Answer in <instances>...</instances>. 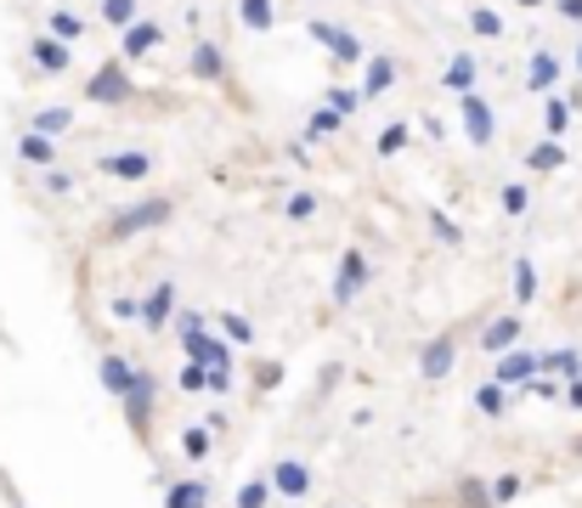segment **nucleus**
I'll list each match as a JSON object with an SVG mask.
<instances>
[{
    "label": "nucleus",
    "instance_id": "6e6552de",
    "mask_svg": "<svg viewBox=\"0 0 582 508\" xmlns=\"http://www.w3.org/2000/svg\"><path fill=\"white\" fill-rule=\"evenodd\" d=\"M453 108H458V125H464V141H469V147H493V136H498V108H493L487 91L453 96Z\"/></svg>",
    "mask_w": 582,
    "mask_h": 508
},
{
    "label": "nucleus",
    "instance_id": "7ed1b4c3",
    "mask_svg": "<svg viewBox=\"0 0 582 508\" xmlns=\"http://www.w3.org/2000/svg\"><path fill=\"white\" fill-rule=\"evenodd\" d=\"M136 96H141V91H136L125 57H103V63L85 74V91H80V102H96V108H130Z\"/></svg>",
    "mask_w": 582,
    "mask_h": 508
},
{
    "label": "nucleus",
    "instance_id": "393cba45",
    "mask_svg": "<svg viewBox=\"0 0 582 508\" xmlns=\"http://www.w3.org/2000/svg\"><path fill=\"white\" fill-rule=\"evenodd\" d=\"M18 159H23L29 170H57V165H63V147H57L52 136H40V130H23V136H18Z\"/></svg>",
    "mask_w": 582,
    "mask_h": 508
},
{
    "label": "nucleus",
    "instance_id": "5fc2aeb1",
    "mask_svg": "<svg viewBox=\"0 0 582 508\" xmlns=\"http://www.w3.org/2000/svg\"><path fill=\"white\" fill-rule=\"evenodd\" d=\"M571 457H576V464H582V435H576V441H571Z\"/></svg>",
    "mask_w": 582,
    "mask_h": 508
},
{
    "label": "nucleus",
    "instance_id": "c756f323",
    "mask_svg": "<svg viewBox=\"0 0 582 508\" xmlns=\"http://www.w3.org/2000/svg\"><path fill=\"white\" fill-rule=\"evenodd\" d=\"M176 446H181L187 464H210L215 435H210V424H204V419H187V424H181V435H176Z\"/></svg>",
    "mask_w": 582,
    "mask_h": 508
},
{
    "label": "nucleus",
    "instance_id": "c03bdc74",
    "mask_svg": "<svg viewBox=\"0 0 582 508\" xmlns=\"http://www.w3.org/2000/svg\"><path fill=\"white\" fill-rule=\"evenodd\" d=\"M108 311H114L119 322H141V294H114Z\"/></svg>",
    "mask_w": 582,
    "mask_h": 508
},
{
    "label": "nucleus",
    "instance_id": "6e6d98bb",
    "mask_svg": "<svg viewBox=\"0 0 582 508\" xmlns=\"http://www.w3.org/2000/svg\"><path fill=\"white\" fill-rule=\"evenodd\" d=\"M322 508H346V502H322Z\"/></svg>",
    "mask_w": 582,
    "mask_h": 508
},
{
    "label": "nucleus",
    "instance_id": "bb28decb",
    "mask_svg": "<svg viewBox=\"0 0 582 508\" xmlns=\"http://www.w3.org/2000/svg\"><path fill=\"white\" fill-rule=\"evenodd\" d=\"M277 210H283V221H288V226H306V221H317V215H322V192H317V187H288Z\"/></svg>",
    "mask_w": 582,
    "mask_h": 508
},
{
    "label": "nucleus",
    "instance_id": "39448f33",
    "mask_svg": "<svg viewBox=\"0 0 582 508\" xmlns=\"http://www.w3.org/2000/svg\"><path fill=\"white\" fill-rule=\"evenodd\" d=\"M368 283H373V261H368V248H339V266H334V288H328V299H334V311H351V305L368 294Z\"/></svg>",
    "mask_w": 582,
    "mask_h": 508
},
{
    "label": "nucleus",
    "instance_id": "aec40b11",
    "mask_svg": "<svg viewBox=\"0 0 582 508\" xmlns=\"http://www.w3.org/2000/svg\"><path fill=\"white\" fill-rule=\"evenodd\" d=\"M159 45H165V23H159V18H141V23H130V29L119 34V57H125V63H141V57H154Z\"/></svg>",
    "mask_w": 582,
    "mask_h": 508
},
{
    "label": "nucleus",
    "instance_id": "4c0bfd02",
    "mask_svg": "<svg viewBox=\"0 0 582 508\" xmlns=\"http://www.w3.org/2000/svg\"><path fill=\"white\" fill-rule=\"evenodd\" d=\"M498 210H504V221H520L531 210V181H504L498 187Z\"/></svg>",
    "mask_w": 582,
    "mask_h": 508
},
{
    "label": "nucleus",
    "instance_id": "2f4dec72",
    "mask_svg": "<svg viewBox=\"0 0 582 508\" xmlns=\"http://www.w3.org/2000/svg\"><path fill=\"white\" fill-rule=\"evenodd\" d=\"M543 136H554V141H565L571 136V119H576V108H571V96L565 91H554V96H543Z\"/></svg>",
    "mask_w": 582,
    "mask_h": 508
},
{
    "label": "nucleus",
    "instance_id": "c85d7f7f",
    "mask_svg": "<svg viewBox=\"0 0 582 508\" xmlns=\"http://www.w3.org/2000/svg\"><path fill=\"white\" fill-rule=\"evenodd\" d=\"M96 23H103V29H114V34H125L130 23H141V18H148V7H141V0H96Z\"/></svg>",
    "mask_w": 582,
    "mask_h": 508
},
{
    "label": "nucleus",
    "instance_id": "864d4df0",
    "mask_svg": "<svg viewBox=\"0 0 582 508\" xmlns=\"http://www.w3.org/2000/svg\"><path fill=\"white\" fill-rule=\"evenodd\" d=\"M515 7H520V12H538V7H549V0H515Z\"/></svg>",
    "mask_w": 582,
    "mask_h": 508
},
{
    "label": "nucleus",
    "instance_id": "20e7f679",
    "mask_svg": "<svg viewBox=\"0 0 582 508\" xmlns=\"http://www.w3.org/2000/svg\"><path fill=\"white\" fill-rule=\"evenodd\" d=\"M159 373L154 368H136V379H130V390H125V401H119V413H125V424H130V435L141 441V446H154V419H159Z\"/></svg>",
    "mask_w": 582,
    "mask_h": 508
},
{
    "label": "nucleus",
    "instance_id": "2eb2a0df",
    "mask_svg": "<svg viewBox=\"0 0 582 508\" xmlns=\"http://www.w3.org/2000/svg\"><path fill=\"white\" fill-rule=\"evenodd\" d=\"M402 80V63H396V51H368V63H362V102H379V96H391Z\"/></svg>",
    "mask_w": 582,
    "mask_h": 508
},
{
    "label": "nucleus",
    "instance_id": "423d86ee",
    "mask_svg": "<svg viewBox=\"0 0 582 508\" xmlns=\"http://www.w3.org/2000/svg\"><path fill=\"white\" fill-rule=\"evenodd\" d=\"M159 159L148 147H114V152H96V176H108L119 187H141V181H154Z\"/></svg>",
    "mask_w": 582,
    "mask_h": 508
},
{
    "label": "nucleus",
    "instance_id": "3c124183",
    "mask_svg": "<svg viewBox=\"0 0 582 508\" xmlns=\"http://www.w3.org/2000/svg\"><path fill=\"white\" fill-rule=\"evenodd\" d=\"M560 401H565V406H571V413H582V379H571V384H565V395H560Z\"/></svg>",
    "mask_w": 582,
    "mask_h": 508
},
{
    "label": "nucleus",
    "instance_id": "4be33fe9",
    "mask_svg": "<svg viewBox=\"0 0 582 508\" xmlns=\"http://www.w3.org/2000/svg\"><path fill=\"white\" fill-rule=\"evenodd\" d=\"M469 401H475V413H480V419H487V424H504V419L515 413V390H504L498 379H480Z\"/></svg>",
    "mask_w": 582,
    "mask_h": 508
},
{
    "label": "nucleus",
    "instance_id": "412c9836",
    "mask_svg": "<svg viewBox=\"0 0 582 508\" xmlns=\"http://www.w3.org/2000/svg\"><path fill=\"white\" fill-rule=\"evenodd\" d=\"M538 294H543L538 261H531V254H515V261H509V299H515V311H526V305H538Z\"/></svg>",
    "mask_w": 582,
    "mask_h": 508
},
{
    "label": "nucleus",
    "instance_id": "9d476101",
    "mask_svg": "<svg viewBox=\"0 0 582 508\" xmlns=\"http://www.w3.org/2000/svg\"><path fill=\"white\" fill-rule=\"evenodd\" d=\"M266 480H272V491H277V502H306L311 497V464L300 452H283V457H272L266 464Z\"/></svg>",
    "mask_w": 582,
    "mask_h": 508
},
{
    "label": "nucleus",
    "instance_id": "f03ea898",
    "mask_svg": "<svg viewBox=\"0 0 582 508\" xmlns=\"http://www.w3.org/2000/svg\"><path fill=\"white\" fill-rule=\"evenodd\" d=\"M469 328H480V322L469 317V322H447L442 334H430V339L413 350V373H419L424 384H447V379L458 373V356H464V345L475 339Z\"/></svg>",
    "mask_w": 582,
    "mask_h": 508
},
{
    "label": "nucleus",
    "instance_id": "0eeeda50",
    "mask_svg": "<svg viewBox=\"0 0 582 508\" xmlns=\"http://www.w3.org/2000/svg\"><path fill=\"white\" fill-rule=\"evenodd\" d=\"M526 345V311H493V317H480L475 328V350L480 356H504V350H520Z\"/></svg>",
    "mask_w": 582,
    "mask_h": 508
},
{
    "label": "nucleus",
    "instance_id": "7c9ffc66",
    "mask_svg": "<svg viewBox=\"0 0 582 508\" xmlns=\"http://www.w3.org/2000/svg\"><path fill=\"white\" fill-rule=\"evenodd\" d=\"M232 18L244 23L250 34H272L283 12H277V0H237V7H232Z\"/></svg>",
    "mask_w": 582,
    "mask_h": 508
},
{
    "label": "nucleus",
    "instance_id": "f704fd0d",
    "mask_svg": "<svg viewBox=\"0 0 582 508\" xmlns=\"http://www.w3.org/2000/svg\"><path fill=\"white\" fill-rule=\"evenodd\" d=\"M232 508H277V491H272L266 469H261V475H250L244 486L232 491Z\"/></svg>",
    "mask_w": 582,
    "mask_h": 508
},
{
    "label": "nucleus",
    "instance_id": "9b49d317",
    "mask_svg": "<svg viewBox=\"0 0 582 508\" xmlns=\"http://www.w3.org/2000/svg\"><path fill=\"white\" fill-rule=\"evenodd\" d=\"M187 80L192 85H232V57H226L215 40L199 34V40L187 45Z\"/></svg>",
    "mask_w": 582,
    "mask_h": 508
},
{
    "label": "nucleus",
    "instance_id": "a18cd8bd",
    "mask_svg": "<svg viewBox=\"0 0 582 508\" xmlns=\"http://www.w3.org/2000/svg\"><path fill=\"white\" fill-rule=\"evenodd\" d=\"M232 390H237V368H210V395L226 401Z\"/></svg>",
    "mask_w": 582,
    "mask_h": 508
},
{
    "label": "nucleus",
    "instance_id": "f8f14e48",
    "mask_svg": "<svg viewBox=\"0 0 582 508\" xmlns=\"http://www.w3.org/2000/svg\"><path fill=\"white\" fill-rule=\"evenodd\" d=\"M487 379H498L504 390H531V379H543V350H504V356H493V373Z\"/></svg>",
    "mask_w": 582,
    "mask_h": 508
},
{
    "label": "nucleus",
    "instance_id": "4468645a",
    "mask_svg": "<svg viewBox=\"0 0 582 508\" xmlns=\"http://www.w3.org/2000/svg\"><path fill=\"white\" fill-rule=\"evenodd\" d=\"M560 80H565V57H560L554 45H538V51L526 57V91H531V96H554Z\"/></svg>",
    "mask_w": 582,
    "mask_h": 508
},
{
    "label": "nucleus",
    "instance_id": "4d7b16f0",
    "mask_svg": "<svg viewBox=\"0 0 582 508\" xmlns=\"http://www.w3.org/2000/svg\"><path fill=\"white\" fill-rule=\"evenodd\" d=\"M12 508H18V502H12Z\"/></svg>",
    "mask_w": 582,
    "mask_h": 508
},
{
    "label": "nucleus",
    "instance_id": "6ab92c4d",
    "mask_svg": "<svg viewBox=\"0 0 582 508\" xmlns=\"http://www.w3.org/2000/svg\"><path fill=\"white\" fill-rule=\"evenodd\" d=\"M435 80H442L447 96H469V91H480V57H475V51H453Z\"/></svg>",
    "mask_w": 582,
    "mask_h": 508
},
{
    "label": "nucleus",
    "instance_id": "09e8293b",
    "mask_svg": "<svg viewBox=\"0 0 582 508\" xmlns=\"http://www.w3.org/2000/svg\"><path fill=\"white\" fill-rule=\"evenodd\" d=\"M531 395H538V401H560L565 390H560V379H531Z\"/></svg>",
    "mask_w": 582,
    "mask_h": 508
},
{
    "label": "nucleus",
    "instance_id": "5701e85b",
    "mask_svg": "<svg viewBox=\"0 0 582 508\" xmlns=\"http://www.w3.org/2000/svg\"><path fill=\"white\" fill-rule=\"evenodd\" d=\"M74 125H80V108H74V102H52V108H34L23 130H40V136H52V141H63V136H68Z\"/></svg>",
    "mask_w": 582,
    "mask_h": 508
},
{
    "label": "nucleus",
    "instance_id": "e433bc0d",
    "mask_svg": "<svg viewBox=\"0 0 582 508\" xmlns=\"http://www.w3.org/2000/svg\"><path fill=\"white\" fill-rule=\"evenodd\" d=\"M339 130H346V119H339V114L328 108V102H317V108L306 114V136H300V141H311V147H317V141L339 136Z\"/></svg>",
    "mask_w": 582,
    "mask_h": 508
},
{
    "label": "nucleus",
    "instance_id": "f3484780",
    "mask_svg": "<svg viewBox=\"0 0 582 508\" xmlns=\"http://www.w3.org/2000/svg\"><path fill=\"white\" fill-rule=\"evenodd\" d=\"M136 368H141V362H130L125 350H103V356H96V384H103V395H108V401H125Z\"/></svg>",
    "mask_w": 582,
    "mask_h": 508
},
{
    "label": "nucleus",
    "instance_id": "de8ad7c7",
    "mask_svg": "<svg viewBox=\"0 0 582 508\" xmlns=\"http://www.w3.org/2000/svg\"><path fill=\"white\" fill-rule=\"evenodd\" d=\"M549 12H554L560 23H576V29H582V0H549Z\"/></svg>",
    "mask_w": 582,
    "mask_h": 508
},
{
    "label": "nucleus",
    "instance_id": "f257e3e1",
    "mask_svg": "<svg viewBox=\"0 0 582 508\" xmlns=\"http://www.w3.org/2000/svg\"><path fill=\"white\" fill-rule=\"evenodd\" d=\"M176 210H181V203H176L170 192H141V198H130L125 210H114V215L103 221V237H96V243L119 248V243L148 237V232H165V226L176 221Z\"/></svg>",
    "mask_w": 582,
    "mask_h": 508
},
{
    "label": "nucleus",
    "instance_id": "b1692460",
    "mask_svg": "<svg viewBox=\"0 0 582 508\" xmlns=\"http://www.w3.org/2000/svg\"><path fill=\"white\" fill-rule=\"evenodd\" d=\"M447 497H453V508H498L493 502V475H475V469H464L447 486Z\"/></svg>",
    "mask_w": 582,
    "mask_h": 508
},
{
    "label": "nucleus",
    "instance_id": "ddd939ff",
    "mask_svg": "<svg viewBox=\"0 0 582 508\" xmlns=\"http://www.w3.org/2000/svg\"><path fill=\"white\" fill-rule=\"evenodd\" d=\"M176 311H181V299H176V283H154L148 294H141V334H170L176 328Z\"/></svg>",
    "mask_w": 582,
    "mask_h": 508
},
{
    "label": "nucleus",
    "instance_id": "c9c22d12",
    "mask_svg": "<svg viewBox=\"0 0 582 508\" xmlns=\"http://www.w3.org/2000/svg\"><path fill=\"white\" fill-rule=\"evenodd\" d=\"M408 147H413V125H408V119H391V125L379 130V141H373L379 159H402Z\"/></svg>",
    "mask_w": 582,
    "mask_h": 508
},
{
    "label": "nucleus",
    "instance_id": "473e14b6",
    "mask_svg": "<svg viewBox=\"0 0 582 508\" xmlns=\"http://www.w3.org/2000/svg\"><path fill=\"white\" fill-rule=\"evenodd\" d=\"M210 322H215V334H221L226 345H237V350H250V345L261 339V328H255V322H250L244 311H215Z\"/></svg>",
    "mask_w": 582,
    "mask_h": 508
},
{
    "label": "nucleus",
    "instance_id": "58836bf2",
    "mask_svg": "<svg viewBox=\"0 0 582 508\" xmlns=\"http://www.w3.org/2000/svg\"><path fill=\"white\" fill-rule=\"evenodd\" d=\"M322 102H328V108H334L339 119H351V114H362V108H368V102H362V85H328V91H322Z\"/></svg>",
    "mask_w": 582,
    "mask_h": 508
},
{
    "label": "nucleus",
    "instance_id": "dca6fc26",
    "mask_svg": "<svg viewBox=\"0 0 582 508\" xmlns=\"http://www.w3.org/2000/svg\"><path fill=\"white\" fill-rule=\"evenodd\" d=\"M23 57L34 63V74H52V80H63V74L74 68V45H68V40H52V34L40 29V34L29 40V51H23Z\"/></svg>",
    "mask_w": 582,
    "mask_h": 508
},
{
    "label": "nucleus",
    "instance_id": "8fccbe9b",
    "mask_svg": "<svg viewBox=\"0 0 582 508\" xmlns=\"http://www.w3.org/2000/svg\"><path fill=\"white\" fill-rule=\"evenodd\" d=\"M204 424H210V435H226L232 413H226V406H210V413H204Z\"/></svg>",
    "mask_w": 582,
    "mask_h": 508
},
{
    "label": "nucleus",
    "instance_id": "603ef678",
    "mask_svg": "<svg viewBox=\"0 0 582 508\" xmlns=\"http://www.w3.org/2000/svg\"><path fill=\"white\" fill-rule=\"evenodd\" d=\"M571 74L582 80V34H576V45H571Z\"/></svg>",
    "mask_w": 582,
    "mask_h": 508
},
{
    "label": "nucleus",
    "instance_id": "ea45409f",
    "mask_svg": "<svg viewBox=\"0 0 582 508\" xmlns=\"http://www.w3.org/2000/svg\"><path fill=\"white\" fill-rule=\"evenodd\" d=\"M176 390H181V395H210V368H204V362H187V356H181Z\"/></svg>",
    "mask_w": 582,
    "mask_h": 508
},
{
    "label": "nucleus",
    "instance_id": "a19ab883",
    "mask_svg": "<svg viewBox=\"0 0 582 508\" xmlns=\"http://www.w3.org/2000/svg\"><path fill=\"white\" fill-rule=\"evenodd\" d=\"M424 221H430V232H435V243H442V248H458V243H464V226H458L447 210H430Z\"/></svg>",
    "mask_w": 582,
    "mask_h": 508
},
{
    "label": "nucleus",
    "instance_id": "cd10ccee",
    "mask_svg": "<svg viewBox=\"0 0 582 508\" xmlns=\"http://www.w3.org/2000/svg\"><path fill=\"white\" fill-rule=\"evenodd\" d=\"M464 23H469V34L475 40H509V18L498 12V7H487V0H475V7H464Z\"/></svg>",
    "mask_w": 582,
    "mask_h": 508
},
{
    "label": "nucleus",
    "instance_id": "a878e982",
    "mask_svg": "<svg viewBox=\"0 0 582 508\" xmlns=\"http://www.w3.org/2000/svg\"><path fill=\"white\" fill-rule=\"evenodd\" d=\"M165 508H210V480H204V475H176V480H165Z\"/></svg>",
    "mask_w": 582,
    "mask_h": 508
},
{
    "label": "nucleus",
    "instance_id": "37998d69",
    "mask_svg": "<svg viewBox=\"0 0 582 508\" xmlns=\"http://www.w3.org/2000/svg\"><path fill=\"white\" fill-rule=\"evenodd\" d=\"M40 187L52 192V198H74V187H80V181H74V170H63V165H57V170H40Z\"/></svg>",
    "mask_w": 582,
    "mask_h": 508
},
{
    "label": "nucleus",
    "instance_id": "a211bd4d",
    "mask_svg": "<svg viewBox=\"0 0 582 508\" xmlns=\"http://www.w3.org/2000/svg\"><path fill=\"white\" fill-rule=\"evenodd\" d=\"M520 165H526V176H560L571 165V147L554 141V136H538V141L520 152Z\"/></svg>",
    "mask_w": 582,
    "mask_h": 508
},
{
    "label": "nucleus",
    "instance_id": "49530a36",
    "mask_svg": "<svg viewBox=\"0 0 582 508\" xmlns=\"http://www.w3.org/2000/svg\"><path fill=\"white\" fill-rule=\"evenodd\" d=\"M283 384V362H255V390L266 395V390H277Z\"/></svg>",
    "mask_w": 582,
    "mask_h": 508
},
{
    "label": "nucleus",
    "instance_id": "79ce46f5",
    "mask_svg": "<svg viewBox=\"0 0 582 508\" xmlns=\"http://www.w3.org/2000/svg\"><path fill=\"white\" fill-rule=\"evenodd\" d=\"M520 491H526V475H520V469H504V475H493V502H498V508L520 502Z\"/></svg>",
    "mask_w": 582,
    "mask_h": 508
},
{
    "label": "nucleus",
    "instance_id": "72a5a7b5",
    "mask_svg": "<svg viewBox=\"0 0 582 508\" xmlns=\"http://www.w3.org/2000/svg\"><path fill=\"white\" fill-rule=\"evenodd\" d=\"M85 18L74 12V7H52V12H45V34H52V40H68V45H80L85 40Z\"/></svg>",
    "mask_w": 582,
    "mask_h": 508
},
{
    "label": "nucleus",
    "instance_id": "1a4fd4ad",
    "mask_svg": "<svg viewBox=\"0 0 582 508\" xmlns=\"http://www.w3.org/2000/svg\"><path fill=\"white\" fill-rule=\"evenodd\" d=\"M306 34L328 51V57L339 63V68H351V63H368V45L346 29V23H334V18H306Z\"/></svg>",
    "mask_w": 582,
    "mask_h": 508
}]
</instances>
